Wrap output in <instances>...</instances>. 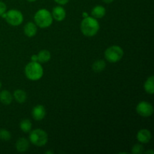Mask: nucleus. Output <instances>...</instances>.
Segmentation results:
<instances>
[{
	"label": "nucleus",
	"mask_w": 154,
	"mask_h": 154,
	"mask_svg": "<svg viewBox=\"0 0 154 154\" xmlns=\"http://www.w3.org/2000/svg\"><path fill=\"white\" fill-rule=\"evenodd\" d=\"M81 31L86 37H93L99 32L100 24L97 19L93 17L88 16L83 19L81 23Z\"/></svg>",
	"instance_id": "obj_1"
},
{
	"label": "nucleus",
	"mask_w": 154,
	"mask_h": 154,
	"mask_svg": "<svg viewBox=\"0 0 154 154\" xmlns=\"http://www.w3.org/2000/svg\"><path fill=\"white\" fill-rule=\"evenodd\" d=\"M34 21L38 27L41 29H46L52 25L54 19L50 11L46 8H41L35 14Z\"/></svg>",
	"instance_id": "obj_2"
},
{
	"label": "nucleus",
	"mask_w": 154,
	"mask_h": 154,
	"mask_svg": "<svg viewBox=\"0 0 154 154\" xmlns=\"http://www.w3.org/2000/svg\"><path fill=\"white\" fill-rule=\"evenodd\" d=\"M24 72L26 78L32 81L40 80L44 75V69L38 62H29L24 69Z\"/></svg>",
	"instance_id": "obj_3"
},
{
	"label": "nucleus",
	"mask_w": 154,
	"mask_h": 154,
	"mask_svg": "<svg viewBox=\"0 0 154 154\" xmlns=\"http://www.w3.org/2000/svg\"><path fill=\"white\" fill-rule=\"evenodd\" d=\"M29 141L36 147H44L48 141V135L44 129H35L30 131Z\"/></svg>",
	"instance_id": "obj_4"
},
{
	"label": "nucleus",
	"mask_w": 154,
	"mask_h": 154,
	"mask_svg": "<svg viewBox=\"0 0 154 154\" xmlns=\"http://www.w3.org/2000/svg\"><path fill=\"white\" fill-rule=\"evenodd\" d=\"M124 56V51L119 45H112L107 48L104 53L105 60L111 63L120 61Z\"/></svg>",
	"instance_id": "obj_5"
},
{
	"label": "nucleus",
	"mask_w": 154,
	"mask_h": 154,
	"mask_svg": "<svg viewBox=\"0 0 154 154\" xmlns=\"http://www.w3.org/2000/svg\"><path fill=\"white\" fill-rule=\"evenodd\" d=\"M5 20L9 25L13 26H18L23 22V14L20 11L17 9H11L6 11Z\"/></svg>",
	"instance_id": "obj_6"
},
{
	"label": "nucleus",
	"mask_w": 154,
	"mask_h": 154,
	"mask_svg": "<svg viewBox=\"0 0 154 154\" xmlns=\"http://www.w3.org/2000/svg\"><path fill=\"white\" fill-rule=\"evenodd\" d=\"M136 112L138 115L143 117H150L153 114V106L151 103L146 101H141L137 105Z\"/></svg>",
	"instance_id": "obj_7"
},
{
	"label": "nucleus",
	"mask_w": 154,
	"mask_h": 154,
	"mask_svg": "<svg viewBox=\"0 0 154 154\" xmlns=\"http://www.w3.org/2000/svg\"><path fill=\"white\" fill-rule=\"evenodd\" d=\"M46 109H45V106L42 105H35L32 111V118L37 121H41V120H43L46 116Z\"/></svg>",
	"instance_id": "obj_8"
},
{
	"label": "nucleus",
	"mask_w": 154,
	"mask_h": 154,
	"mask_svg": "<svg viewBox=\"0 0 154 154\" xmlns=\"http://www.w3.org/2000/svg\"><path fill=\"white\" fill-rule=\"evenodd\" d=\"M53 19L58 22H62L64 20L66 17V9L63 7V5H57L53 8L52 12Z\"/></svg>",
	"instance_id": "obj_9"
},
{
	"label": "nucleus",
	"mask_w": 154,
	"mask_h": 154,
	"mask_svg": "<svg viewBox=\"0 0 154 154\" xmlns=\"http://www.w3.org/2000/svg\"><path fill=\"white\" fill-rule=\"evenodd\" d=\"M136 138L141 144H147L152 138L151 132L147 129H141L137 133Z\"/></svg>",
	"instance_id": "obj_10"
},
{
	"label": "nucleus",
	"mask_w": 154,
	"mask_h": 154,
	"mask_svg": "<svg viewBox=\"0 0 154 154\" xmlns=\"http://www.w3.org/2000/svg\"><path fill=\"white\" fill-rule=\"evenodd\" d=\"M38 32V26L33 22H28L23 26V32L26 36L29 38H32L35 36Z\"/></svg>",
	"instance_id": "obj_11"
},
{
	"label": "nucleus",
	"mask_w": 154,
	"mask_h": 154,
	"mask_svg": "<svg viewBox=\"0 0 154 154\" xmlns=\"http://www.w3.org/2000/svg\"><path fill=\"white\" fill-rule=\"evenodd\" d=\"M29 141L26 138H20L15 144V148L19 153H25L29 148Z\"/></svg>",
	"instance_id": "obj_12"
},
{
	"label": "nucleus",
	"mask_w": 154,
	"mask_h": 154,
	"mask_svg": "<svg viewBox=\"0 0 154 154\" xmlns=\"http://www.w3.org/2000/svg\"><path fill=\"white\" fill-rule=\"evenodd\" d=\"M14 100L13 94L8 90H4L0 92V102L5 105H9Z\"/></svg>",
	"instance_id": "obj_13"
},
{
	"label": "nucleus",
	"mask_w": 154,
	"mask_h": 154,
	"mask_svg": "<svg viewBox=\"0 0 154 154\" xmlns=\"http://www.w3.org/2000/svg\"><path fill=\"white\" fill-rule=\"evenodd\" d=\"M106 14V9L102 5H96L91 11V16L96 19L103 18Z\"/></svg>",
	"instance_id": "obj_14"
},
{
	"label": "nucleus",
	"mask_w": 154,
	"mask_h": 154,
	"mask_svg": "<svg viewBox=\"0 0 154 154\" xmlns=\"http://www.w3.org/2000/svg\"><path fill=\"white\" fill-rule=\"evenodd\" d=\"M13 97L17 102L20 104H23L26 101L27 94L24 90H16L13 93Z\"/></svg>",
	"instance_id": "obj_15"
},
{
	"label": "nucleus",
	"mask_w": 154,
	"mask_h": 154,
	"mask_svg": "<svg viewBox=\"0 0 154 154\" xmlns=\"http://www.w3.org/2000/svg\"><path fill=\"white\" fill-rule=\"evenodd\" d=\"M38 63H46L49 62L51 59V54L48 50H42L37 54Z\"/></svg>",
	"instance_id": "obj_16"
},
{
	"label": "nucleus",
	"mask_w": 154,
	"mask_h": 154,
	"mask_svg": "<svg viewBox=\"0 0 154 154\" xmlns=\"http://www.w3.org/2000/svg\"><path fill=\"white\" fill-rule=\"evenodd\" d=\"M144 89L147 94L153 95L154 93V77L153 75L149 77L145 81L144 84Z\"/></svg>",
	"instance_id": "obj_17"
},
{
	"label": "nucleus",
	"mask_w": 154,
	"mask_h": 154,
	"mask_svg": "<svg viewBox=\"0 0 154 154\" xmlns=\"http://www.w3.org/2000/svg\"><path fill=\"white\" fill-rule=\"evenodd\" d=\"M106 68V63L103 60H98L95 61L92 65V69L95 72H102Z\"/></svg>",
	"instance_id": "obj_18"
},
{
	"label": "nucleus",
	"mask_w": 154,
	"mask_h": 154,
	"mask_svg": "<svg viewBox=\"0 0 154 154\" xmlns=\"http://www.w3.org/2000/svg\"><path fill=\"white\" fill-rule=\"evenodd\" d=\"M20 129L25 133H28L32 129V123L28 119H24L20 123Z\"/></svg>",
	"instance_id": "obj_19"
},
{
	"label": "nucleus",
	"mask_w": 154,
	"mask_h": 154,
	"mask_svg": "<svg viewBox=\"0 0 154 154\" xmlns=\"http://www.w3.org/2000/svg\"><path fill=\"white\" fill-rule=\"evenodd\" d=\"M11 138V133L6 129H0V139L8 141Z\"/></svg>",
	"instance_id": "obj_20"
},
{
	"label": "nucleus",
	"mask_w": 154,
	"mask_h": 154,
	"mask_svg": "<svg viewBox=\"0 0 154 154\" xmlns=\"http://www.w3.org/2000/svg\"><path fill=\"white\" fill-rule=\"evenodd\" d=\"M144 146L142 144H134L133 147H132V153L133 154H141L144 151Z\"/></svg>",
	"instance_id": "obj_21"
},
{
	"label": "nucleus",
	"mask_w": 154,
	"mask_h": 154,
	"mask_svg": "<svg viewBox=\"0 0 154 154\" xmlns=\"http://www.w3.org/2000/svg\"><path fill=\"white\" fill-rule=\"evenodd\" d=\"M7 11V5L5 3L2 1H0V17L4 14Z\"/></svg>",
	"instance_id": "obj_22"
},
{
	"label": "nucleus",
	"mask_w": 154,
	"mask_h": 154,
	"mask_svg": "<svg viewBox=\"0 0 154 154\" xmlns=\"http://www.w3.org/2000/svg\"><path fill=\"white\" fill-rule=\"evenodd\" d=\"M54 1L59 5H66V4L69 2L70 0H54Z\"/></svg>",
	"instance_id": "obj_23"
},
{
	"label": "nucleus",
	"mask_w": 154,
	"mask_h": 154,
	"mask_svg": "<svg viewBox=\"0 0 154 154\" xmlns=\"http://www.w3.org/2000/svg\"><path fill=\"white\" fill-rule=\"evenodd\" d=\"M31 61L32 62H38V59L37 54H33L31 57Z\"/></svg>",
	"instance_id": "obj_24"
},
{
	"label": "nucleus",
	"mask_w": 154,
	"mask_h": 154,
	"mask_svg": "<svg viewBox=\"0 0 154 154\" xmlns=\"http://www.w3.org/2000/svg\"><path fill=\"white\" fill-rule=\"evenodd\" d=\"M102 1H103V2L106 3V4H110V3L113 2L114 0H102Z\"/></svg>",
	"instance_id": "obj_25"
},
{
	"label": "nucleus",
	"mask_w": 154,
	"mask_h": 154,
	"mask_svg": "<svg viewBox=\"0 0 154 154\" xmlns=\"http://www.w3.org/2000/svg\"><path fill=\"white\" fill-rule=\"evenodd\" d=\"M144 153H150V154H154V151L153 150H147V151H144Z\"/></svg>",
	"instance_id": "obj_26"
},
{
	"label": "nucleus",
	"mask_w": 154,
	"mask_h": 154,
	"mask_svg": "<svg viewBox=\"0 0 154 154\" xmlns=\"http://www.w3.org/2000/svg\"><path fill=\"white\" fill-rule=\"evenodd\" d=\"M82 16L84 17V18L87 17L89 16V15H88V13H87V12H83V13H82Z\"/></svg>",
	"instance_id": "obj_27"
},
{
	"label": "nucleus",
	"mask_w": 154,
	"mask_h": 154,
	"mask_svg": "<svg viewBox=\"0 0 154 154\" xmlns=\"http://www.w3.org/2000/svg\"><path fill=\"white\" fill-rule=\"evenodd\" d=\"M54 151H52V150H48V151H46L45 152V153L46 154H52V153H54Z\"/></svg>",
	"instance_id": "obj_28"
},
{
	"label": "nucleus",
	"mask_w": 154,
	"mask_h": 154,
	"mask_svg": "<svg viewBox=\"0 0 154 154\" xmlns=\"http://www.w3.org/2000/svg\"><path fill=\"white\" fill-rule=\"evenodd\" d=\"M26 1H28L29 2H36L37 0H26Z\"/></svg>",
	"instance_id": "obj_29"
},
{
	"label": "nucleus",
	"mask_w": 154,
	"mask_h": 154,
	"mask_svg": "<svg viewBox=\"0 0 154 154\" xmlns=\"http://www.w3.org/2000/svg\"><path fill=\"white\" fill-rule=\"evenodd\" d=\"M2 84L1 81H0V89H1V88H2Z\"/></svg>",
	"instance_id": "obj_30"
}]
</instances>
